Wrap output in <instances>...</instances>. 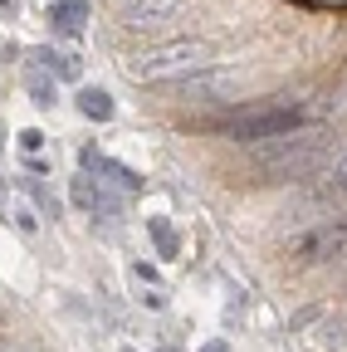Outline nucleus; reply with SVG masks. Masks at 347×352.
I'll use <instances>...</instances> for the list:
<instances>
[{
    "label": "nucleus",
    "mask_w": 347,
    "mask_h": 352,
    "mask_svg": "<svg viewBox=\"0 0 347 352\" xmlns=\"http://www.w3.org/2000/svg\"><path fill=\"white\" fill-rule=\"evenodd\" d=\"M337 138L323 127H303L289 132V138H269V142H254L249 162L259 171V182H318L328 171V162L337 157Z\"/></svg>",
    "instance_id": "nucleus-1"
},
{
    "label": "nucleus",
    "mask_w": 347,
    "mask_h": 352,
    "mask_svg": "<svg viewBox=\"0 0 347 352\" xmlns=\"http://www.w3.org/2000/svg\"><path fill=\"white\" fill-rule=\"evenodd\" d=\"M210 132H221L230 142H269V138H289V132H303V127H323L318 118V103H259V108H235L225 118L205 122Z\"/></svg>",
    "instance_id": "nucleus-2"
},
{
    "label": "nucleus",
    "mask_w": 347,
    "mask_h": 352,
    "mask_svg": "<svg viewBox=\"0 0 347 352\" xmlns=\"http://www.w3.org/2000/svg\"><path fill=\"white\" fill-rule=\"evenodd\" d=\"M210 64H215L210 44H201V39H166V44H157V50L127 59V78H133V83H166L171 88V83H181V78H191V74H201Z\"/></svg>",
    "instance_id": "nucleus-3"
},
{
    "label": "nucleus",
    "mask_w": 347,
    "mask_h": 352,
    "mask_svg": "<svg viewBox=\"0 0 347 352\" xmlns=\"http://www.w3.org/2000/svg\"><path fill=\"white\" fill-rule=\"evenodd\" d=\"M289 254L298 264H347V210L318 220L313 230L289 240Z\"/></svg>",
    "instance_id": "nucleus-4"
},
{
    "label": "nucleus",
    "mask_w": 347,
    "mask_h": 352,
    "mask_svg": "<svg viewBox=\"0 0 347 352\" xmlns=\"http://www.w3.org/2000/svg\"><path fill=\"white\" fill-rule=\"evenodd\" d=\"M191 10V0H122L117 20L122 30H161V25H177Z\"/></svg>",
    "instance_id": "nucleus-5"
},
{
    "label": "nucleus",
    "mask_w": 347,
    "mask_h": 352,
    "mask_svg": "<svg viewBox=\"0 0 347 352\" xmlns=\"http://www.w3.org/2000/svg\"><path fill=\"white\" fill-rule=\"evenodd\" d=\"M235 83H240V74L235 69H201V74H191V78H181V83H171L177 88V98H186V103H225L230 94H235Z\"/></svg>",
    "instance_id": "nucleus-6"
},
{
    "label": "nucleus",
    "mask_w": 347,
    "mask_h": 352,
    "mask_svg": "<svg viewBox=\"0 0 347 352\" xmlns=\"http://www.w3.org/2000/svg\"><path fill=\"white\" fill-rule=\"evenodd\" d=\"M83 15H89V0H54V6H49V25L59 34H78Z\"/></svg>",
    "instance_id": "nucleus-7"
},
{
    "label": "nucleus",
    "mask_w": 347,
    "mask_h": 352,
    "mask_svg": "<svg viewBox=\"0 0 347 352\" xmlns=\"http://www.w3.org/2000/svg\"><path fill=\"white\" fill-rule=\"evenodd\" d=\"M318 186H323L333 201H347V147H337V157H333L328 171L318 176Z\"/></svg>",
    "instance_id": "nucleus-8"
},
{
    "label": "nucleus",
    "mask_w": 347,
    "mask_h": 352,
    "mask_svg": "<svg viewBox=\"0 0 347 352\" xmlns=\"http://www.w3.org/2000/svg\"><path fill=\"white\" fill-rule=\"evenodd\" d=\"M78 108L89 113L93 122H108V118H113V98L103 94V88H83V94H78Z\"/></svg>",
    "instance_id": "nucleus-9"
},
{
    "label": "nucleus",
    "mask_w": 347,
    "mask_h": 352,
    "mask_svg": "<svg viewBox=\"0 0 347 352\" xmlns=\"http://www.w3.org/2000/svg\"><path fill=\"white\" fill-rule=\"evenodd\" d=\"M39 59H45V69H49L54 78H74V74H78V64H74L69 54H49V50H39Z\"/></svg>",
    "instance_id": "nucleus-10"
},
{
    "label": "nucleus",
    "mask_w": 347,
    "mask_h": 352,
    "mask_svg": "<svg viewBox=\"0 0 347 352\" xmlns=\"http://www.w3.org/2000/svg\"><path fill=\"white\" fill-rule=\"evenodd\" d=\"M152 240H157V250L171 259V254H177V235H171L166 226H161V220H152Z\"/></svg>",
    "instance_id": "nucleus-11"
},
{
    "label": "nucleus",
    "mask_w": 347,
    "mask_h": 352,
    "mask_svg": "<svg viewBox=\"0 0 347 352\" xmlns=\"http://www.w3.org/2000/svg\"><path fill=\"white\" fill-rule=\"evenodd\" d=\"M30 94H34V103H39V108H49V103H54V83H45V78H30Z\"/></svg>",
    "instance_id": "nucleus-12"
},
{
    "label": "nucleus",
    "mask_w": 347,
    "mask_h": 352,
    "mask_svg": "<svg viewBox=\"0 0 347 352\" xmlns=\"http://www.w3.org/2000/svg\"><path fill=\"white\" fill-rule=\"evenodd\" d=\"M201 352H230V347H225V342H205Z\"/></svg>",
    "instance_id": "nucleus-13"
},
{
    "label": "nucleus",
    "mask_w": 347,
    "mask_h": 352,
    "mask_svg": "<svg viewBox=\"0 0 347 352\" xmlns=\"http://www.w3.org/2000/svg\"><path fill=\"white\" fill-rule=\"evenodd\" d=\"M0 352H15V342H10V338H0Z\"/></svg>",
    "instance_id": "nucleus-14"
},
{
    "label": "nucleus",
    "mask_w": 347,
    "mask_h": 352,
    "mask_svg": "<svg viewBox=\"0 0 347 352\" xmlns=\"http://www.w3.org/2000/svg\"><path fill=\"white\" fill-rule=\"evenodd\" d=\"M127 352H133V347H127Z\"/></svg>",
    "instance_id": "nucleus-15"
}]
</instances>
